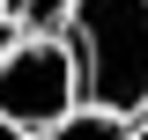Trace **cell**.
Wrapping results in <instances>:
<instances>
[{"label":"cell","mask_w":148,"mask_h":140,"mask_svg":"<svg viewBox=\"0 0 148 140\" xmlns=\"http://www.w3.org/2000/svg\"><path fill=\"white\" fill-rule=\"evenodd\" d=\"M82 96L96 111L141 118L148 111V0H74L67 15Z\"/></svg>","instance_id":"obj_1"},{"label":"cell","mask_w":148,"mask_h":140,"mask_svg":"<svg viewBox=\"0 0 148 140\" xmlns=\"http://www.w3.org/2000/svg\"><path fill=\"white\" fill-rule=\"evenodd\" d=\"M74 96H82L74 44H59V37H30V30L0 44V118L45 133V125H59V118L74 111Z\"/></svg>","instance_id":"obj_2"},{"label":"cell","mask_w":148,"mask_h":140,"mask_svg":"<svg viewBox=\"0 0 148 140\" xmlns=\"http://www.w3.org/2000/svg\"><path fill=\"white\" fill-rule=\"evenodd\" d=\"M37 140H133V125L119 118V111H96L89 103V111H67L59 125H45Z\"/></svg>","instance_id":"obj_3"},{"label":"cell","mask_w":148,"mask_h":140,"mask_svg":"<svg viewBox=\"0 0 148 140\" xmlns=\"http://www.w3.org/2000/svg\"><path fill=\"white\" fill-rule=\"evenodd\" d=\"M0 15L15 22V30H30V37H52V30H67L74 0H0Z\"/></svg>","instance_id":"obj_4"},{"label":"cell","mask_w":148,"mask_h":140,"mask_svg":"<svg viewBox=\"0 0 148 140\" xmlns=\"http://www.w3.org/2000/svg\"><path fill=\"white\" fill-rule=\"evenodd\" d=\"M0 140H37L30 125H15V118H0Z\"/></svg>","instance_id":"obj_5"},{"label":"cell","mask_w":148,"mask_h":140,"mask_svg":"<svg viewBox=\"0 0 148 140\" xmlns=\"http://www.w3.org/2000/svg\"><path fill=\"white\" fill-rule=\"evenodd\" d=\"M133 140H148V111H141V125H133Z\"/></svg>","instance_id":"obj_6"}]
</instances>
